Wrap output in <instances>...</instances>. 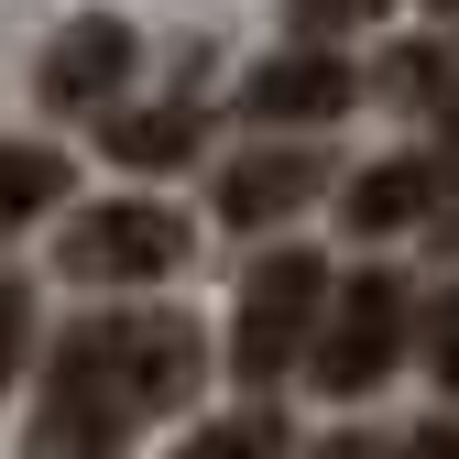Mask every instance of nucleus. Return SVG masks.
<instances>
[{"label":"nucleus","instance_id":"f8f14e48","mask_svg":"<svg viewBox=\"0 0 459 459\" xmlns=\"http://www.w3.org/2000/svg\"><path fill=\"white\" fill-rule=\"evenodd\" d=\"M284 12H296V33H307V44H328V33H361V22H383L394 0H284Z\"/></svg>","mask_w":459,"mask_h":459},{"label":"nucleus","instance_id":"f257e3e1","mask_svg":"<svg viewBox=\"0 0 459 459\" xmlns=\"http://www.w3.org/2000/svg\"><path fill=\"white\" fill-rule=\"evenodd\" d=\"M197 372H208L197 317H176V307L88 317L66 351H55V372H44V448H55V459H99V448H121L143 416L186 405Z\"/></svg>","mask_w":459,"mask_h":459},{"label":"nucleus","instance_id":"a211bd4d","mask_svg":"<svg viewBox=\"0 0 459 459\" xmlns=\"http://www.w3.org/2000/svg\"><path fill=\"white\" fill-rule=\"evenodd\" d=\"M448 121H459V99H448Z\"/></svg>","mask_w":459,"mask_h":459},{"label":"nucleus","instance_id":"f3484780","mask_svg":"<svg viewBox=\"0 0 459 459\" xmlns=\"http://www.w3.org/2000/svg\"><path fill=\"white\" fill-rule=\"evenodd\" d=\"M427 12H459V0H427Z\"/></svg>","mask_w":459,"mask_h":459},{"label":"nucleus","instance_id":"9d476101","mask_svg":"<svg viewBox=\"0 0 459 459\" xmlns=\"http://www.w3.org/2000/svg\"><path fill=\"white\" fill-rule=\"evenodd\" d=\"M109 153L143 164V176H153V164H186V153H197V109H186V99H176V109H121V121H109Z\"/></svg>","mask_w":459,"mask_h":459},{"label":"nucleus","instance_id":"f03ea898","mask_svg":"<svg viewBox=\"0 0 459 459\" xmlns=\"http://www.w3.org/2000/svg\"><path fill=\"white\" fill-rule=\"evenodd\" d=\"M317 317H328V263L317 252H263L252 284H241V317H230V372L273 383L284 361H307Z\"/></svg>","mask_w":459,"mask_h":459},{"label":"nucleus","instance_id":"6e6552de","mask_svg":"<svg viewBox=\"0 0 459 459\" xmlns=\"http://www.w3.org/2000/svg\"><path fill=\"white\" fill-rule=\"evenodd\" d=\"M437 186H448V164L394 153V164H372V176L351 186V230H405V219H427V208H437Z\"/></svg>","mask_w":459,"mask_h":459},{"label":"nucleus","instance_id":"4468645a","mask_svg":"<svg viewBox=\"0 0 459 459\" xmlns=\"http://www.w3.org/2000/svg\"><path fill=\"white\" fill-rule=\"evenodd\" d=\"M427 361H437V383L459 394V296H448V307H437V328H427Z\"/></svg>","mask_w":459,"mask_h":459},{"label":"nucleus","instance_id":"423d86ee","mask_svg":"<svg viewBox=\"0 0 459 459\" xmlns=\"http://www.w3.org/2000/svg\"><path fill=\"white\" fill-rule=\"evenodd\" d=\"M351 99H361V77L339 66L328 44H296V55H263V66H252V88H241V109H252V121H339Z\"/></svg>","mask_w":459,"mask_h":459},{"label":"nucleus","instance_id":"20e7f679","mask_svg":"<svg viewBox=\"0 0 459 459\" xmlns=\"http://www.w3.org/2000/svg\"><path fill=\"white\" fill-rule=\"evenodd\" d=\"M186 263V219L153 208V197H109V208H77L66 241H55V273L77 284H153Z\"/></svg>","mask_w":459,"mask_h":459},{"label":"nucleus","instance_id":"dca6fc26","mask_svg":"<svg viewBox=\"0 0 459 459\" xmlns=\"http://www.w3.org/2000/svg\"><path fill=\"white\" fill-rule=\"evenodd\" d=\"M416 459H459V437H448V427H427V437H416Z\"/></svg>","mask_w":459,"mask_h":459},{"label":"nucleus","instance_id":"39448f33","mask_svg":"<svg viewBox=\"0 0 459 459\" xmlns=\"http://www.w3.org/2000/svg\"><path fill=\"white\" fill-rule=\"evenodd\" d=\"M132 77V22L121 12H77L66 33L44 44V99L55 109H109Z\"/></svg>","mask_w":459,"mask_h":459},{"label":"nucleus","instance_id":"7ed1b4c3","mask_svg":"<svg viewBox=\"0 0 459 459\" xmlns=\"http://www.w3.org/2000/svg\"><path fill=\"white\" fill-rule=\"evenodd\" d=\"M394 361H405V284L394 273H351L328 296L317 339H307V372H317V394H372Z\"/></svg>","mask_w":459,"mask_h":459},{"label":"nucleus","instance_id":"1a4fd4ad","mask_svg":"<svg viewBox=\"0 0 459 459\" xmlns=\"http://www.w3.org/2000/svg\"><path fill=\"white\" fill-rule=\"evenodd\" d=\"M55 197H66V153H44V143H0V230L44 219Z\"/></svg>","mask_w":459,"mask_h":459},{"label":"nucleus","instance_id":"2eb2a0df","mask_svg":"<svg viewBox=\"0 0 459 459\" xmlns=\"http://www.w3.org/2000/svg\"><path fill=\"white\" fill-rule=\"evenodd\" d=\"M317 459H383V448H372V437H328Z\"/></svg>","mask_w":459,"mask_h":459},{"label":"nucleus","instance_id":"ddd939ff","mask_svg":"<svg viewBox=\"0 0 459 459\" xmlns=\"http://www.w3.org/2000/svg\"><path fill=\"white\" fill-rule=\"evenodd\" d=\"M22 339H33V296H22V273H0V394L22 372Z\"/></svg>","mask_w":459,"mask_h":459},{"label":"nucleus","instance_id":"0eeeda50","mask_svg":"<svg viewBox=\"0 0 459 459\" xmlns=\"http://www.w3.org/2000/svg\"><path fill=\"white\" fill-rule=\"evenodd\" d=\"M317 186H328L317 153H241L230 186H219V219H230V230H273V219H296Z\"/></svg>","mask_w":459,"mask_h":459},{"label":"nucleus","instance_id":"9b49d317","mask_svg":"<svg viewBox=\"0 0 459 459\" xmlns=\"http://www.w3.org/2000/svg\"><path fill=\"white\" fill-rule=\"evenodd\" d=\"M176 459H284V427H273V416H219V427H197Z\"/></svg>","mask_w":459,"mask_h":459}]
</instances>
